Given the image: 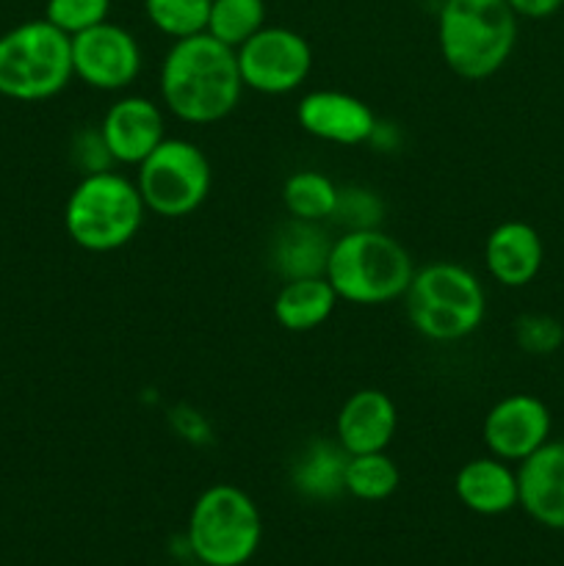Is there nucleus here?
<instances>
[{
    "label": "nucleus",
    "instance_id": "f257e3e1",
    "mask_svg": "<svg viewBox=\"0 0 564 566\" xmlns=\"http://www.w3.org/2000/svg\"><path fill=\"white\" fill-rule=\"evenodd\" d=\"M160 103L186 125H216L238 108L243 97L236 50L210 33L177 39L158 70Z\"/></svg>",
    "mask_w": 564,
    "mask_h": 566
},
{
    "label": "nucleus",
    "instance_id": "f03ea898",
    "mask_svg": "<svg viewBox=\"0 0 564 566\" xmlns=\"http://www.w3.org/2000/svg\"><path fill=\"white\" fill-rule=\"evenodd\" d=\"M518 20L506 0H442L437 48L462 81H487L506 66L518 44Z\"/></svg>",
    "mask_w": 564,
    "mask_h": 566
},
{
    "label": "nucleus",
    "instance_id": "7ed1b4c3",
    "mask_svg": "<svg viewBox=\"0 0 564 566\" xmlns=\"http://www.w3.org/2000/svg\"><path fill=\"white\" fill-rule=\"evenodd\" d=\"M415 263L398 238L376 230H346L332 241L324 276L337 298L357 307H382L404 298Z\"/></svg>",
    "mask_w": 564,
    "mask_h": 566
},
{
    "label": "nucleus",
    "instance_id": "20e7f679",
    "mask_svg": "<svg viewBox=\"0 0 564 566\" xmlns=\"http://www.w3.org/2000/svg\"><path fill=\"white\" fill-rule=\"evenodd\" d=\"M404 310L420 337L457 343L473 335L487 315V293L479 276L451 260L415 269L404 293Z\"/></svg>",
    "mask_w": 564,
    "mask_h": 566
},
{
    "label": "nucleus",
    "instance_id": "39448f33",
    "mask_svg": "<svg viewBox=\"0 0 564 566\" xmlns=\"http://www.w3.org/2000/svg\"><path fill=\"white\" fill-rule=\"evenodd\" d=\"M142 193L136 180L119 171L83 175L64 205V230L83 252L105 254L127 247L144 224Z\"/></svg>",
    "mask_w": 564,
    "mask_h": 566
},
{
    "label": "nucleus",
    "instance_id": "423d86ee",
    "mask_svg": "<svg viewBox=\"0 0 564 566\" xmlns=\"http://www.w3.org/2000/svg\"><path fill=\"white\" fill-rule=\"evenodd\" d=\"M72 36L48 20H28L0 36V94L42 103L70 86Z\"/></svg>",
    "mask_w": 564,
    "mask_h": 566
},
{
    "label": "nucleus",
    "instance_id": "0eeeda50",
    "mask_svg": "<svg viewBox=\"0 0 564 566\" xmlns=\"http://www.w3.org/2000/svg\"><path fill=\"white\" fill-rule=\"evenodd\" d=\"M263 539V517L249 492L213 484L194 501L186 525L191 556L205 566H243Z\"/></svg>",
    "mask_w": 564,
    "mask_h": 566
},
{
    "label": "nucleus",
    "instance_id": "6e6552de",
    "mask_svg": "<svg viewBox=\"0 0 564 566\" xmlns=\"http://www.w3.org/2000/svg\"><path fill=\"white\" fill-rule=\"evenodd\" d=\"M213 186V169L202 149L188 138L166 136L136 166V188L147 213L186 219L197 213Z\"/></svg>",
    "mask_w": 564,
    "mask_h": 566
},
{
    "label": "nucleus",
    "instance_id": "1a4fd4ad",
    "mask_svg": "<svg viewBox=\"0 0 564 566\" xmlns=\"http://www.w3.org/2000/svg\"><path fill=\"white\" fill-rule=\"evenodd\" d=\"M243 88L280 97L304 86L313 72V48L293 28L263 25L236 50Z\"/></svg>",
    "mask_w": 564,
    "mask_h": 566
},
{
    "label": "nucleus",
    "instance_id": "9d476101",
    "mask_svg": "<svg viewBox=\"0 0 564 566\" xmlns=\"http://www.w3.org/2000/svg\"><path fill=\"white\" fill-rule=\"evenodd\" d=\"M142 64L138 39L116 22L105 20L72 36V72L94 92H125L142 75Z\"/></svg>",
    "mask_w": 564,
    "mask_h": 566
},
{
    "label": "nucleus",
    "instance_id": "9b49d317",
    "mask_svg": "<svg viewBox=\"0 0 564 566\" xmlns=\"http://www.w3.org/2000/svg\"><path fill=\"white\" fill-rule=\"evenodd\" d=\"M551 431L553 415L547 403L531 392H512L492 403L484 415L481 440L490 457L520 464L551 440Z\"/></svg>",
    "mask_w": 564,
    "mask_h": 566
},
{
    "label": "nucleus",
    "instance_id": "f8f14e48",
    "mask_svg": "<svg viewBox=\"0 0 564 566\" xmlns=\"http://www.w3.org/2000/svg\"><path fill=\"white\" fill-rule=\"evenodd\" d=\"M296 122L307 136L337 147L368 144L376 130V114L365 99L337 88H315L296 105Z\"/></svg>",
    "mask_w": 564,
    "mask_h": 566
},
{
    "label": "nucleus",
    "instance_id": "ddd939ff",
    "mask_svg": "<svg viewBox=\"0 0 564 566\" xmlns=\"http://www.w3.org/2000/svg\"><path fill=\"white\" fill-rule=\"evenodd\" d=\"M100 133L116 166H138L166 138L164 108L142 94H125L108 105Z\"/></svg>",
    "mask_w": 564,
    "mask_h": 566
},
{
    "label": "nucleus",
    "instance_id": "4468645a",
    "mask_svg": "<svg viewBox=\"0 0 564 566\" xmlns=\"http://www.w3.org/2000/svg\"><path fill=\"white\" fill-rule=\"evenodd\" d=\"M518 506L536 525L564 531V440L545 446L518 464Z\"/></svg>",
    "mask_w": 564,
    "mask_h": 566
},
{
    "label": "nucleus",
    "instance_id": "2eb2a0df",
    "mask_svg": "<svg viewBox=\"0 0 564 566\" xmlns=\"http://www.w3.org/2000/svg\"><path fill=\"white\" fill-rule=\"evenodd\" d=\"M398 429V409L387 392L365 387L343 401L335 418V440L348 457L387 451Z\"/></svg>",
    "mask_w": 564,
    "mask_h": 566
},
{
    "label": "nucleus",
    "instance_id": "dca6fc26",
    "mask_svg": "<svg viewBox=\"0 0 564 566\" xmlns=\"http://www.w3.org/2000/svg\"><path fill=\"white\" fill-rule=\"evenodd\" d=\"M545 263V243L529 221H501L484 241L487 274L503 287L531 285Z\"/></svg>",
    "mask_w": 564,
    "mask_h": 566
},
{
    "label": "nucleus",
    "instance_id": "f3484780",
    "mask_svg": "<svg viewBox=\"0 0 564 566\" xmlns=\"http://www.w3.org/2000/svg\"><path fill=\"white\" fill-rule=\"evenodd\" d=\"M453 492L468 512L498 517L520 503L518 470L498 457L470 459L453 479Z\"/></svg>",
    "mask_w": 564,
    "mask_h": 566
},
{
    "label": "nucleus",
    "instance_id": "a211bd4d",
    "mask_svg": "<svg viewBox=\"0 0 564 566\" xmlns=\"http://www.w3.org/2000/svg\"><path fill=\"white\" fill-rule=\"evenodd\" d=\"M337 302L326 276L285 280L274 296V321L285 332H313L332 318Z\"/></svg>",
    "mask_w": 564,
    "mask_h": 566
},
{
    "label": "nucleus",
    "instance_id": "6ab92c4d",
    "mask_svg": "<svg viewBox=\"0 0 564 566\" xmlns=\"http://www.w3.org/2000/svg\"><path fill=\"white\" fill-rule=\"evenodd\" d=\"M332 241H326L321 224L291 219L271 243V269L282 280H302V276H324L326 258Z\"/></svg>",
    "mask_w": 564,
    "mask_h": 566
},
{
    "label": "nucleus",
    "instance_id": "aec40b11",
    "mask_svg": "<svg viewBox=\"0 0 564 566\" xmlns=\"http://www.w3.org/2000/svg\"><path fill=\"white\" fill-rule=\"evenodd\" d=\"M346 462L348 453L337 446V440H313L293 462V490L307 501H335L346 492V484H343Z\"/></svg>",
    "mask_w": 564,
    "mask_h": 566
},
{
    "label": "nucleus",
    "instance_id": "412c9836",
    "mask_svg": "<svg viewBox=\"0 0 564 566\" xmlns=\"http://www.w3.org/2000/svg\"><path fill=\"white\" fill-rule=\"evenodd\" d=\"M282 205H285L291 219L321 224V221H330L335 216L337 186L315 169L293 171L282 182Z\"/></svg>",
    "mask_w": 564,
    "mask_h": 566
},
{
    "label": "nucleus",
    "instance_id": "4be33fe9",
    "mask_svg": "<svg viewBox=\"0 0 564 566\" xmlns=\"http://www.w3.org/2000/svg\"><path fill=\"white\" fill-rule=\"evenodd\" d=\"M343 484H346L348 495L357 497V501L379 503L398 490L401 473L385 451L357 453V457H348Z\"/></svg>",
    "mask_w": 564,
    "mask_h": 566
},
{
    "label": "nucleus",
    "instance_id": "5701e85b",
    "mask_svg": "<svg viewBox=\"0 0 564 566\" xmlns=\"http://www.w3.org/2000/svg\"><path fill=\"white\" fill-rule=\"evenodd\" d=\"M265 25V0H210L208 31L227 48L238 50Z\"/></svg>",
    "mask_w": 564,
    "mask_h": 566
},
{
    "label": "nucleus",
    "instance_id": "b1692460",
    "mask_svg": "<svg viewBox=\"0 0 564 566\" xmlns=\"http://www.w3.org/2000/svg\"><path fill=\"white\" fill-rule=\"evenodd\" d=\"M153 28L171 42L208 31L210 0H144Z\"/></svg>",
    "mask_w": 564,
    "mask_h": 566
},
{
    "label": "nucleus",
    "instance_id": "393cba45",
    "mask_svg": "<svg viewBox=\"0 0 564 566\" xmlns=\"http://www.w3.org/2000/svg\"><path fill=\"white\" fill-rule=\"evenodd\" d=\"M514 343L531 357H547L564 346V326L547 313H525L514 324Z\"/></svg>",
    "mask_w": 564,
    "mask_h": 566
},
{
    "label": "nucleus",
    "instance_id": "a878e982",
    "mask_svg": "<svg viewBox=\"0 0 564 566\" xmlns=\"http://www.w3.org/2000/svg\"><path fill=\"white\" fill-rule=\"evenodd\" d=\"M108 11L111 0H48L44 20L53 22L66 36H75L108 20Z\"/></svg>",
    "mask_w": 564,
    "mask_h": 566
},
{
    "label": "nucleus",
    "instance_id": "bb28decb",
    "mask_svg": "<svg viewBox=\"0 0 564 566\" xmlns=\"http://www.w3.org/2000/svg\"><path fill=\"white\" fill-rule=\"evenodd\" d=\"M385 216V205L368 188H337V205L332 219L341 221L346 230H376Z\"/></svg>",
    "mask_w": 564,
    "mask_h": 566
},
{
    "label": "nucleus",
    "instance_id": "cd10ccee",
    "mask_svg": "<svg viewBox=\"0 0 564 566\" xmlns=\"http://www.w3.org/2000/svg\"><path fill=\"white\" fill-rule=\"evenodd\" d=\"M72 164L81 169L83 175H97V171L114 169V158H111L108 147H105V138L100 133V125L92 127V130H77L75 138H72Z\"/></svg>",
    "mask_w": 564,
    "mask_h": 566
},
{
    "label": "nucleus",
    "instance_id": "c85d7f7f",
    "mask_svg": "<svg viewBox=\"0 0 564 566\" xmlns=\"http://www.w3.org/2000/svg\"><path fill=\"white\" fill-rule=\"evenodd\" d=\"M514 9V14L525 20H547L564 6V0H506Z\"/></svg>",
    "mask_w": 564,
    "mask_h": 566
}]
</instances>
